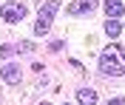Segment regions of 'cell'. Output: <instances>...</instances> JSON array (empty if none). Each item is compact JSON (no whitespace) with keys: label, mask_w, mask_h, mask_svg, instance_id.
Listing matches in <instances>:
<instances>
[{"label":"cell","mask_w":125,"mask_h":105,"mask_svg":"<svg viewBox=\"0 0 125 105\" xmlns=\"http://www.w3.org/2000/svg\"><path fill=\"white\" fill-rule=\"evenodd\" d=\"M100 71L111 77H122L125 74V48L122 46H105L100 54Z\"/></svg>","instance_id":"6da1fadb"},{"label":"cell","mask_w":125,"mask_h":105,"mask_svg":"<svg viewBox=\"0 0 125 105\" xmlns=\"http://www.w3.org/2000/svg\"><path fill=\"white\" fill-rule=\"evenodd\" d=\"M57 9H60V0H46L43 6H40V14H37V23H34V34H48L51 29V20H54Z\"/></svg>","instance_id":"7a4b0ae2"},{"label":"cell","mask_w":125,"mask_h":105,"mask_svg":"<svg viewBox=\"0 0 125 105\" xmlns=\"http://www.w3.org/2000/svg\"><path fill=\"white\" fill-rule=\"evenodd\" d=\"M0 17H3L6 23H20V20L26 17V6H23V3H3Z\"/></svg>","instance_id":"3957f363"},{"label":"cell","mask_w":125,"mask_h":105,"mask_svg":"<svg viewBox=\"0 0 125 105\" xmlns=\"http://www.w3.org/2000/svg\"><path fill=\"white\" fill-rule=\"evenodd\" d=\"M0 77H3V80H6L9 85H17L23 74H20V68H17V63H6L3 68H0Z\"/></svg>","instance_id":"277c9868"},{"label":"cell","mask_w":125,"mask_h":105,"mask_svg":"<svg viewBox=\"0 0 125 105\" xmlns=\"http://www.w3.org/2000/svg\"><path fill=\"white\" fill-rule=\"evenodd\" d=\"M97 9V0H74L68 6V14H88Z\"/></svg>","instance_id":"5b68a950"},{"label":"cell","mask_w":125,"mask_h":105,"mask_svg":"<svg viewBox=\"0 0 125 105\" xmlns=\"http://www.w3.org/2000/svg\"><path fill=\"white\" fill-rule=\"evenodd\" d=\"M125 14V3L122 0H105V17H122Z\"/></svg>","instance_id":"8992f818"},{"label":"cell","mask_w":125,"mask_h":105,"mask_svg":"<svg viewBox=\"0 0 125 105\" xmlns=\"http://www.w3.org/2000/svg\"><path fill=\"white\" fill-rule=\"evenodd\" d=\"M77 102L80 105H97V91L94 88H80L77 91Z\"/></svg>","instance_id":"52a82bcc"},{"label":"cell","mask_w":125,"mask_h":105,"mask_svg":"<svg viewBox=\"0 0 125 105\" xmlns=\"http://www.w3.org/2000/svg\"><path fill=\"white\" fill-rule=\"evenodd\" d=\"M122 29H125V26L119 23L117 17H105V34H108V37H119Z\"/></svg>","instance_id":"ba28073f"},{"label":"cell","mask_w":125,"mask_h":105,"mask_svg":"<svg viewBox=\"0 0 125 105\" xmlns=\"http://www.w3.org/2000/svg\"><path fill=\"white\" fill-rule=\"evenodd\" d=\"M17 51V46H0V60H6V57H11Z\"/></svg>","instance_id":"9c48e42d"},{"label":"cell","mask_w":125,"mask_h":105,"mask_svg":"<svg viewBox=\"0 0 125 105\" xmlns=\"http://www.w3.org/2000/svg\"><path fill=\"white\" fill-rule=\"evenodd\" d=\"M17 51H20V54H31V51H34V46H31L29 40H23L20 46H17Z\"/></svg>","instance_id":"30bf717a"},{"label":"cell","mask_w":125,"mask_h":105,"mask_svg":"<svg viewBox=\"0 0 125 105\" xmlns=\"http://www.w3.org/2000/svg\"><path fill=\"white\" fill-rule=\"evenodd\" d=\"M62 48V40H54V43H48V51H60Z\"/></svg>","instance_id":"8fae6325"},{"label":"cell","mask_w":125,"mask_h":105,"mask_svg":"<svg viewBox=\"0 0 125 105\" xmlns=\"http://www.w3.org/2000/svg\"><path fill=\"white\" fill-rule=\"evenodd\" d=\"M108 105H125V99H122V97H117V99H111Z\"/></svg>","instance_id":"7c38bea8"},{"label":"cell","mask_w":125,"mask_h":105,"mask_svg":"<svg viewBox=\"0 0 125 105\" xmlns=\"http://www.w3.org/2000/svg\"><path fill=\"white\" fill-rule=\"evenodd\" d=\"M40 105H51V102H40Z\"/></svg>","instance_id":"4fadbf2b"}]
</instances>
